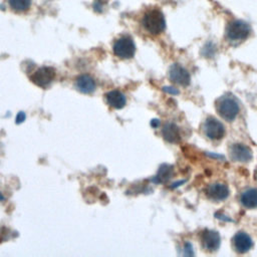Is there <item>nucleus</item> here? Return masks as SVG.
<instances>
[{
	"instance_id": "f257e3e1",
	"label": "nucleus",
	"mask_w": 257,
	"mask_h": 257,
	"mask_svg": "<svg viewBox=\"0 0 257 257\" xmlns=\"http://www.w3.org/2000/svg\"><path fill=\"white\" fill-rule=\"evenodd\" d=\"M218 113L227 121H232L239 113V104L235 98L230 96H222L216 102Z\"/></svg>"
},
{
	"instance_id": "f03ea898",
	"label": "nucleus",
	"mask_w": 257,
	"mask_h": 257,
	"mask_svg": "<svg viewBox=\"0 0 257 257\" xmlns=\"http://www.w3.org/2000/svg\"><path fill=\"white\" fill-rule=\"evenodd\" d=\"M143 25L152 34H160L164 31L166 22L163 13L158 9L148 11L143 18Z\"/></svg>"
},
{
	"instance_id": "7ed1b4c3",
	"label": "nucleus",
	"mask_w": 257,
	"mask_h": 257,
	"mask_svg": "<svg viewBox=\"0 0 257 257\" xmlns=\"http://www.w3.org/2000/svg\"><path fill=\"white\" fill-rule=\"evenodd\" d=\"M226 31H227V36L230 40L241 41L248 37L250 33V27L244 21L235 20L229 23Z\"/></svg>"
},
{
	"instance_id": "20e7f679",
	"label": "nucleus",
	"mask_w": 257,
	"mask_h": 257,
	"mask_svg": "<svg viewBox=\"0 0 257 257\" xmlns=\"http://www.w3.org/2000/svg\"><path fill=\"white\" fill-rule=\"evenodd\" d=\"M203 130L206 137L213 141L221 140L225 136V127L223 123L213 116H209L205 120Z\"/></svg>"
},
{
	"instance_id": "39448f33",
	"label": "nucleus",
	"mask_w": 257,
	"mask_h": 257,
	"mask_svg": "<svg viewBox=\"0 0 257 257\" xmlns=\"http://www.w3.org/2000/svg\"><path fill=\"white\" fill-rule=\"evenodd\" d=\"M136 51V46L131 37L123 36L117 39L113 45V52L119 58L127 59L134 56Z\"/></svg>"
},
{
	"instance_id": "423d86ee",
	"label": "nucleus",
	"mask_w": 257,
	"mask_h": 257,
	"mask_svg": "<svg viewBox=\"0 0 257 257\" xmlns=\"http://www.w3.org/2000/svg\"><path fill=\"white\" fill-rule=\"evenodd\" d=\"M55 76V70L49 66H43L37 69L31 76L30 79L33 83L40 87H47Z\"/></svg>"
},
{
	"instance_id": "0eeeda50",
	"label": "nucleus",
	"mask_w": 257,
	"mask_h": 257,
	"mask_svg": "<svg viewBox=\"0 0 257 257\" xmlns=\"http://www.w3.org/2000/svg\"><path fill=\"white\" fill-rule=\"evenodd\" d=\"M230 157L235 162L246 163L252 159V151L243 144H234L230 148Z\"/></svg>"
},
{
	"instance_id": "6e6552de",
	"label": "nucleus",
	"mask_w": 257,
	"mask_h": 257,
	"mask_svg": "<svg viewBox=\"0 0 257 257\" xmlns=\"http://www.w3.org/2000/svg\"><path fill=\"white\" fill-rule=\"evenodd\" d=\"M201 243L207 251H215L220 246V235L213 230H204L201 234Z\"/></svg>"
},
{
	"instance_id": "1a4fd4ad",
	"label": "nucleus",
	"mask_w": 257,
	"mask_h": 257,
	"mask_svg": "<svg viewBox=\"0 0 257 257\" xmlns=\"http://www.w3.org/2000/svg\"><path fill=\"white\" fill-rule=\"evenodd\" d=\"M169 74L171 80L179 85L187 86L190 83L191 78L189 72L179 64H173L170 68Z\"/></svg>"
},
{
	"instance_id": "9d476101",
	"label": "nucleus",
	"mask_w": 257,
	"mask_h": 257,
	"mask_svg": "<svg viewBox=\"0 0 257 257\" xmlns=\"http://www.w3.org/2000/svg\"><path fill=\"white\" fill-rule=\"evenodd\" d=\"M233 247L238 253H246L252 248L253 242L251 237L245 232H238L232 239Z\"/></svg>"
},
{
	"instance_id": "9b49d317",
	"label": "nucleus",
	"mask_w": 257,
	"mask_h": 257,
	"mask_svg": "<svg viewBox=\"0 0 257 257\" xmlns=\"http://www.w3.org/2000/svg\"><path fill=\"white\" fill-rule=\"evenodd\" d=\"M206 195L213 201H222L228 197L229 190L225 184L214 183L207 187Z\"/></svg>"
},
{
	"instance_id": "f8f14e48",
	"label": "nucleus",
	"mask_w": 257,
	"mask_h": 257,
	"mask_svg": "<svg viewBox=\"0 0 257 257\" xmlns=\"http://www.w3.org/2000/svg\"><path fill=\"white\" fill-rule=\"evenodd\" d=\"M75 87L81 93H91L95 89V81L89 75L82 74L76 78Z\"/></svg>"
},
{
	"instance_id": "ddd939ff",
	"label": "nucleus",
	"mask_w": 257,
	"mask_h": 257,
	"mask_svg": "<svg viewBox=\"0 0 257 257\" xmlns=\"http://www.w3.org/2000/svg\"><path fill=\"white\" fill-rule=\"evenodd\" d=\"M106 97V102L108 103L109 106L119 109L124 106L126 100L125 96L123 93H121L118 90H111L105 94Z\"/></svg>"
},
{
	"instance_id": "4468645a",
	"label": "nucleus",
	"mask_w": 257,
	"mask_h": 257,
	"mask_svg": "<svg viewBox=\"0 0 257 257\" xmlns=\"http://www.w3.org/2000/svg\"><path fill=\"white\" fill-rule=\"evenodd\" d=\"M162 134L164 139L169 143H178L180 141V132L175 123L167 122L162 130Z\"/></svg>"
},
{
	"instance_id": "2eb2a0df",
	"label": "nucleus",
	"mask_w": 257,
	"mask_h": 257,
	"mask_svg": "<svg viewBox=\"0 0 257 257\" xmlns=\"http://www.w3.org/2000/svg\"><path fill=\"white\" fill-rule=\"evenodd\" d=\"M241 203L248 209L257 208V189L251 188L246 190L241 196Z\"/></svg>"
},
{
	"instance_id": "dca6fc26",
	"label": "nucleus",
	"mask_w": 257,
	"mask_h": 257,
	"mask_svg": "<svg viewBox=\"0 0 257 257\" xmlns=\"http://www.w3.org/2000/svg\"><path fill=\"white\" fill-rule=\"evenodd\" d=\"M11 8L17 12L26 11L31 4V0H8Z\"/></svg>"
},
{
	"instance_id": "f3484780",
	"label": "nucleus",
	"mask_w": 257,
	"mask_h": 257,
	"mask_svg": "<svg viewBox=\"0 0 257 257\" xmlns=\"http://www.w3.org/2000/svg\"><path fill=\"white\" fill-rule=\"evenodd\" d=\"M169 170H170L169 168H165V170H164V168H162V169L160 170V173H159V175H158V178H160L161 180H166V179H168L169 176H170Z\"/></svg>"
},
{
	"instance_id": "a211bd4d",
	"label": "nucleus",
	"mask_w": 257,
	"mask_h": 257,
	"mask_svg": "<svg viewBox=\"0 0 257 257\" xmlns=\"http://www.w3.org/2000/svg\"><path fill=\"white\" fill-rule=\"evenodd\" d=\"M25 117H26V115H25V113H24L23 111L18 112V113H17V116H16V123L22 122V121L25 119Z\"/></svg>"
},
{
	"instance_id": "6ab92c4d",
	"label": "nucleus",
	"mask_w": 257,
	"mask_h": 257,
	"mask_svg": "<svg viewBox=\"0 0 257 257\" xmlns=\"http://www.w3.org/2000/svg\"><path fill=\"white\" fill-rule=\"evenodd\" d=\"M159 123H160V121H159V119H153L152 120V122H151V124L155 127V126H158L159 125Z\"/></svg>"
},
{
	"instance_id": "aec40b11",
	"label": "nucleus",
	"mask_w": 257,
	"mask_h": 257,
	"mask_svg": "<svg viewBox=\"0 0 257 257\" xmlns=\"http://www.w3.org/2000/svg\"><path fill=\"white\" fill-rule=\"evenodd\" d=\"M2 199H3V198H2V196L0 195V200H2Z\"/></svg>"
}]
</instances>
